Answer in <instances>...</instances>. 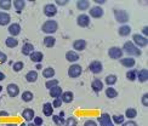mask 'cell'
<instances>
[{
    "instance_id": "obj_1",
    "label": "cell",
    "mask_w": 148,
    "mask_h": 126,
    "mask_svg": "<svg viewBox=\"0 0 148 126\" xmlns=\"http://www.w3.org/2000/svg\"><path fill=\"white\" fill-rule=\"evenodd\" d=\"M123 49H124V51L127 53V55H131V56H140L141 53V50L135 45V44L132 41H126L124 44V46H123Z\"/></svg>"
},
{
    "instance_id": "obj_2",
    "label": "cell",
    "mask_w": 148,
    "mask_h": 126,
    "mask_svg": "<svg viewBox=\"0 0 148 126\" xmlns=\"http://www.w3.org/2000/svg\"><path fill=\"white\" fill-rule=\"evenodd\" d=\"M57 29H58V24H57L56 21H53V20L46 21L41 27V30L46 34H52V33H55V32H57Z\"/></svg>"
},
{
    "instance_id": "obj_3",
    "label": "cell",
    "mask_w": 148,
    "mask_h": 126,
    "mask_svg": "<svg viewBox=\"0 0 148 126\" xmlns=\"http://www.w3.org/2000/svg\"><path fill=\"white\" fill-rule=\"evenodd\" d=\"M114 16H115V20L119 23H126L129 21V15L125 10L114 9Z\"/></svg>"
},
{
    "instance_id": "obj_4",
    "label": "cell",
    "mask_w": 148,
    "mask_h": 126,
    "mask_svg": "<svg viewBox=\"0 0 148 126\" xmlns=\"http://www.w3.org/2000/svg\"><path fill=\"white\" fill-rule=\"evenodd\" d=\"M108 55H109V57L113 60H120L123 57V50L118 46H113L108 50Z\"/></svg>"
},
{
    "instance_id": "obj_5",
    "label": "cell",
    "mask_w": 148,
    "mask_h": 126,
    "mask_svg": "<svg viewBox=\"0 0 148 126\" xmlns=\"http://www.w3.org/2000/svg\"><path fill=\"white\" fill-rule=\"evenodd\" d=\"M82 72H83V69H82V67H80L79 64H72L69 67V69H68V75H69L71 78L75 79V78L80 77Z\"/></svg>"
},
{
    "instance_id": "obj_6",
    "label": "cell",
    "mask_w": 148,
    "mask_h": 126,
    "mask_svg": "<svg viewBox=\"0 0 148 126\" xmlns=\"http://www.w3.org/2000/svg\"><path fill=\"white\" fill-rule=\"evenodd\" d=\"M132 39H134L135 45H136L137 47H145V46H147V44H148L147 38L143 36V35H141V34H135Z\"/></svg>"
},
{
    "instance_id": "obj_7",
    "label": "cell",
    "mask_w": 148,
    "mask_h": 126,
    "mask_svg": "<svg viewBox=\"0 0 148 126\" xmlns=\"http://www.w3.org/2000/svg\"><path fill=\"white\" fill-rule=\"evenodd\" d=\"M89 69H90L91 73H94V74H100V73L103 71V66H102V63H101L100 61H94V62L90 63Z\"/></svg>"
},
{
    "instance_id": "obj_8",
    "label": "cell",
    "mask_w": 148,
    "mask_h": 126,
    "mask_svg": "<svg viewBox=\"0 0 148 126\" xmlns=\"http://www.w3.org/2000/svg\"><path fill=\"white\" fill-rule=\"evenodd\" d=\"M44 14L47 16V17H53L55 15L57 14V8L56 5L53 4H46L44 6Z\"/></svg>"
},
{
    "instance_id": "obj_9",
    "label": "cell",
    "mask_w": 148,
    "mask_h": 126,
    "mask_svg": "<svg viewBox=\"0 0 148 126\" xmlns=\"http://www.w3.org/2000/svg\"><path fill=\"white\" fill-rule=\"evenodd\" d=\"M77 23H78V26L80 27H88L89 24H90V17L88 15H85V14H82V15H79L78 18H77Z\"/></svg>"
},
{
    "instance_id": "obj_10",
    "label": "cell",
    "mask_w": 148,
    "mask_h": 126,
    "mask_svg": "<svg viewBox=\"0 0 148 126\" xmlns=\"http://www.w3.org/2000/svg\"><path fill=\"white\" fill-rule=\"evenodd\" d=\"M98 121H100L101 126H114L112 119H110L109 114H107V113H104V114H102L100 118H98Z\"/></svg>"
},
{
    "instance_id": "obj_11",
    "label": "cell",
    "mask_w": 148,
    "mask_h": 126,
    "mask_svg": "<svg viewBox=\"0 0 148 126\" xmlns=\"http://www.w3.org/2000/svg\"><path fill=\"white\" fill-rule=\"evenodd\" d=\"M89 11H90V16L94 18H100L103 16V10L101 6H94V8H91Z\"/></svg>"
},
{
    "instance_id": "obj_12",
    "label": "cell",
    "mask_w": 148,
    "mask_h": 126,
    "mask_svg": "<svg viewBox=\"0 0 148 126\" xmlns=\"http://www.w3.org/2000/svg\"><path fill=\"white\" fill-rule=\"evenodd\" d=\"M86 41L85 40H83V39H78V40H75L73 42V49L75 50V51H83V50H85L86 49Z\"/></svg>"
},
{
    "instance_id": "obj_13",
    "label": "cell",
    "mask_w": 148,
    "mask_h": 126,
    "mask_svg": "<svg viewBox=\"0 0 148 126\" xmlns=\"http://www.w3.org/2000/svg\"><path fill=\"white\" fill-rule=\"evenodd\" d=\"M8 93L10 97H16L18 93H20V87L16 84H9L8 85Z\"/></svg>"
},
{
    "instance_id": "obj_14",
    "label": "cell",
    "mask_w": 148,
    "mask_h": 126,
    "mask_svg": "<svg viewBox=\"0 0 148 126\" xmlns=\"http://www.w3.org/2000/svg\"><path fill=\"white\" fill-rule=\"evenodd\" d=\"M61 101L62 102H64V103H71L72 101L74 99V94H73V92H71V91H66V92H62V94H61Z\"/></svg>"
},
{
    "instance_id": "obj_15",
    "label": "cell",
    "mask_w": 148,
    "mask_h": 126,
    "mask_svg": "<svg viewBox=\"0 0 148 126\" xmlns=\"http://www.w3.org/2000/svg\"><path fill=\"white\" fill-rule=\"evenodd\" d=\"M9 33L12 35V36H16L21 33V26L18 23H12L10 24V27H9Z\"/></svg>"
},
{
    "instance_id": "obj_16",
    "label": "cell",
    "mask_w": 148,
    "mask_h": 126,
    "mask_svg": "<svg viewBox=\"0 0 148 126\" xmlns=\"http://www.w3.org/2000/svg\"><path fill=\"white\" fill-rule=\"evenodd\" d=\"M22 116H23L24 120L32 121L33 119H34V110H33V109H29V108L24 109V110L22 112Z\"/></svg>"
},
{
    "instance_id": "obj_17",
    "label": "cell",
    "mask_w": 148,
    "mask_h": 126,
    "mask_svg": "<svg viewBox=\"0 0 148 126\" xmlns=\"http://www.w3.org/2000/svg\"><path fill=\"white\" fill-rule=\"evenodd\" d=\"M33 52H34V46L32 45V44L27 42V44H24V45L22 46V53H23V55L30 56Z\"/></svg>"
},
{
    "instance_id": "obj_18",
    "label": "cell",
    "mask_w": 148,
    "mask_h": 126,
    "mask_svg": "<svg viewBox=\"0 0 148 126\" xmlns=\"http://www.w3.org/2000/svg\"><path fill=\"white\" fill-rule=\"evenodd\" d=\"M11 21V17L6 12H0V26H8Z\"/></svg>"
},
{
    "instance_id": "obj_19",
    "label": "cell",
    "mask_w": 148,
    "mask_h": 126,
    "mask_svg": "<svg viewBox=\"0 0 148 126\" xmlns=\"http://www.w3.org/2000/svg\"><path fill=\"white\" fill-rule=\"evenodd\" d=\"M91 87H92V90H94L95 92H100L103 89V83H102L100 79H95L94 81H92Z\"/></svg>"
},
{
    "instance_id": "obj_20",
    "label": "cell",
    "mask_w": 148,
    "mask_h": 126,
    "mask_svg": "<svg viewBox=\"0 0 148 126\" xmlns=\"http://www.w3.org/2000/svg\"><path fill=\"white\" fill-rule=\"evenodd\" d=\"M120 63L126 68H132L136 62H135V60L131 57H126V58H120Z\"/></svg>"
},
{
    "instance_id": "obj_21",
    "label": "cell",
    "mask_w": 148,
    "mask_h": 126,
    "mask_svg": "<svg viewBox=\"0 0 148 126\" xmlns=\"http://www.w3.org/2000/svg\"><path fill=\"white\" fill-rule=\"evenodd\" d=\"M141 83H146V81L148 80V71L147 69H141V71L137 73V78Z\"/></svg>"
},
{
    "instance_id": "obj_22",
    "label": "cell",
    "mask_w": 148,
    "mask_h": 126,
    "mask_svg": "<svg viewBox=\"0 0 148 126\" xmlns=\"http://www.w3.org/2000/svg\"><path fill=\"white\" fill-rule=\"evenodd\" d=\"M44 58V55H42L40 51H34L32 55H30V60L35 63H40Z\"/></svg>"
},
{
    "instance_id": "obj_23",
    "label": "cell",
    "mask_w": 148,
    "mask_h": 126,
    "mask_svg": "<svg viewBox=\"0 0 148 126\" xmlns=\"http://www.w3.org/2000/svg\"><path fill=\"white\" fill-rule=\"evenodd\" d=\"M77 8L80 11H85L90 8V3L88 0H79V1H77Z\"/></svg>"
},
{
    "instance_id": "obj_24",
    "label": "cell",
    "mask_w": 148,
    "mask_h": 126,
    "mask_svg": "<svg viewBox=\"0 0 148 126\" xmlns=\"http://www.w3.org/2000/svg\"><path fill=\"white\" fill-rule=\"evenodd\" d=\"M62 94V89L60 86H55L52 89H50V96L53 98H60Z\"/></svg>"
},
{
    "instance_id": "obj_25",
    "label": "cell",
    "mask_w": 148,
    "mask_h": 126,
    "mask_svg": "<svg viewBox=\"0 0 148 126\" xmlns=\"http://www.w3.org/2000/svg\"><path fill=\"white\" fill-rule=\"evenodd\" d=\"M42 113L46 115V116H51L52 113H53V107L51 103H45L42 105Z\"/></svg>"
},
{
    "instance_id": "obj_26",
    "label": "cell",
    "mask_w": 148,
    "mask_h": 126,
    "mask_svg": "<svg viewBox=\"0 0 148 126\" xmlns=\"http://www.w3.org/2000/svg\"><path fill=\"white\" fill-rule=\"evenodd\" d=\"M26 79H27L28 83H35L36 79H38V73L35 71H30L26 74Z\"/></svg>"
},
{
    "instance_id": "obj_27",
    "label": "cell",
    "mask_w": 148,
    "mask_h": 126,
    "mask_svg": "<svg viewBox=\"0 0 148 126\" xmlns=\"http://www.w3.org/2000/svg\"><path fill=\"white\" fill-rule=\"evenodd\" d=\"M66 58L69 62H77L79 60V55L75 51H68L66 53Z\"/></svg>"
},
{
    "instance_id": "obj_28",
    "label": "cell",
    "mask_w": 148,
    "mask_h": 126,
    "mask_svg": "<svg viewBox=\"0 0 148 126\" xmlns=\"http://www.w3.org/2000/svg\"><path fill=\"white\" fill-rule=\"evenodd\" d=\"M55 44H56V39H55L53 36L49 35V36L44 38V45L46 47H52V46H55Z\"/></svg>"
},
{
    "instance_id": "obj_29",
    "label": "cell",
    "mask_w": 148,
    "mask_h": 126,
    "mask_svg": "<svg viewBox=\"0 0 148 126\" xmlns=\"http://www.w3.org/2000/svg\"><path fill=\"white\" fill-rule=\"evenodd\" d=\"M118 33H119V35H121V36H127L129 34L131 33V28L129 27V26H121L119 29H118Z\"/></svg>"
},
{
    "instance_id": "obj_30",
    "label": "cell",
    "mask_w": 148,
    "mask_h": 126,
    "mask_svg": "<svg viewBox=\"0 0 148 126\" xmlns=\"http://www.w3.org/2000/svg\"><path fill=\"white\" fill-rule=\"evenodd\" d=\"M5 44H6V46H8V47H11L12 49V47H16L18 45V40L15 39L14 36H9L8 39H6Z\"/></svg>"
},
{
    "instance_id": "obj_31",
    "label": "cell",
    "mask_w": 148,
    "mask_h": 126,
    "mask_svg": "<svg viewBox=\"0 0 148 126\" xmlns=\"http://www.w3.org/2000/svg\"><path fill=\"white\" fill-rule=\"evenodd\" d=\"M42 75H44V78H46V79H51L55 75V69L51 68V67L45 68L44 71H42Z\"/></svg>"
},
{
    "instance_id": "obj_32",
    "label": "cell",
    "mask_w": 148,
    "mask_h": 126,
    "mask_svg": "<svg viewBox=\"0 0 148 126\" xmlns=\"http://www.w3.org/2000/svg\"><path fill=\"white\" fill-rule=\"evenodd\" d=\"M14 6H15V9H16L17 12H21L24 9V6H26V3H24L23 0H15Z\"/></svg>"
},
{
    "instance_id": "obj_33",
    "label": "cell",
    "mask_w": 148,
    "mask_h": 126,
    "mask_svg": "<svg viewBox=\"0 0 148 126\" xmlns=\"http://www.w3.org/2000/svg\"><path fill=\"white\" fill-rule=\"evenodd\" d=\"M116 80H118L116 75H114V74H109V75H107V77H106V84L109 85V86H112V85H114V84L116 83Z\"/></svg>"
},
{
    "instance_id": "obj_34",
    "label": "cell",
    "mask_w": 148,
    "mask_h": 126,
    "mask_svg": "<svg viewBox=\"0 0 148 126\" xmlns=\"http://www.w3.org/2000/svg\"><path fill=\"white\" fill-rule=\"evenodd\" d=\"M33 98H34V96L30 91H24L22 93V99L24 101V102H30V101H33Z\"/></svg>"
},
{
    "instance_id": "obj_35",
    "label": "cell",
    "mask_w": 148,
    "mask_h": 126,
    "mask_svg": "<svg viewBox=\"0 0 148 126\" xmlns=\"http://www.w3.org/2000/svg\"><path fill=\"white\" fill-rule=\"evenodd\" d=\"M137 115V112L135 108H127L126 112H125V116L129 118V119H134V118H136Z\"/></svg>"
},
{
    "instance_id": "obj_36",
    "label": "cell",
    "mask_w": 148,
    "mask_h": 126,
    "mask_svg": "<svg viewBox=\"0 0 148 126\" xmlns=\"http://www.w3.org/2000/svg\"><path fill=\"white\" fill-rule=\"evenodd\" d=\"M106 94L108 98H115L116 96H118V92H116L115 89H113V87H108V89L106 90Z\"/></svg>"
},
{
    "instance_id": "obj_37",
    "label": "cell",
    "mask_w": 148,
    "mask_h": 126,
    "mask_svg": "<svg viewBox=\"0 0 148 126\" xmlns=\"http://www.w3.org/2000/svg\"><path fill=\"white\" fill-rule=\"evenodd\" d=\"M45 86L47 87L49 90L52 89V87H55V86H58V80L57 79H50V80H47L46 83H45Z\"/></svg>"
},
{
    "instance_id": "obj_38",
    "label": "cell",
    "mask_w": 148,
    "mask_h": 126,
    "mask_svg": "<svg viewBox=\"0 0 148 126\" xmlns=\"http://www.w3.org/2000/svg\"><path fill=\"white\" fill-rule=\"evenodd\" d=\"M63 114H61V115H53L52 116V120H53V123L56 124V125H63L64 124V119H63V116H62Z\"/></svg>"
},
{
    "instance_id": "obj_39",
    "label": "cell",
    "mask_w": 148,
    "mask_h": 126,
    "mask_svg": "<svg viewBox=\"0 0 148 126\" xmlns=\"http://www.w3.org/2000/svg\"><path fill=\"white\" fill-rule=\"evenodd\" d=\"M10 8H11V1L10 0H0V9L10 10Z\"/></svg>"
},
{
    "instance_id": "obj_40",
    "label": "cell",
    "mask_w": 148,
    "mask_h": 126,
    "mask_svg": "<svg viewBox=\"0 0 148 126\" xmlns=\"http://www.w3.org/2000/svg\"><path fill=\"white\" fill-rule=\"evenodd\" d=\"M126 78L127 80H130V81H135L137 78V72L136 71H129L126 73Z\"/></svg>"
},
{
    "instance_id": "obj_41",
    "label": "cell",
    "mask_w": 148,
    "mask_h": 126,
    "mask_svg": "<svg viewBox=\"0 0 148 126\" xmlns=\"http://www.w3.org/2000/svg\"><path fill=\"white\" fill-rule=\"evenodd\" d=\"M77 124H78V121H77V119L75 118H73V116H71V118H68L67 120L64 121V126H77Z\"/></svg>"
},
{
    "instance_id": "obj_42",
    "label": "cell",
    "mask_w": 148,
    "mask_h": 126,
    "mask_svg": "<svg viewBox=\"0 0 148 126\" xmlns=\"http://www.w3.org/2000/svg\"><path fill=\"white\" fill-rule=\"evenodd\" d=\"M124 115H114L113 116V120H114V124H123L124 123Z\"/></svg>"
},
{
    "instance_id": "obj_43",
    "label": "cell",
    "mask_w": 148,
    "mask_h": 126,
    "mask_svg": "<svg viewBox=\"0 0 148 126\" xmlns=\"http://www.w3.org/2000/svg\"><path fill=\"white\" fill-rule=\"evenodd\" d=\"M12 68H14L15 72H21L22 69H23V62H16Z\"/></svg>"
},
{
    "instance_id": "obj_44",
    "label": "cell",
    "mask_w": 148,
    "mask_h": 126,
    "mask_svg": "<svg viewBox=\"0 0 148 126\" xmlns=\"http://www.w3.org/2000/svg\"><path fill=\"white\" fill-rule=\"evenodd\" d=\"M42 119L40 118V116H34V124L36 125V126H41L42 125Z\"/></svg>"
},
{
    "instance_id": "obj_45",
    "label": "cell",
    "mask_w": 148,
    "mask_h": 126,
    "mask_svg": "<svg viewBox=\"0 0 148 126\" xmlns=\"http://www.w3.org/2000/svg\"><path fill=\"white\" fill-rule=\"evenodd\" d=\"M61 104H62V101H61V98H55L53 103H52V107H56V108H58V107H61Z\"/></svg>"
},
{
    "instance_id": "obj_46",
    "label": "cell",
    "mask_w": 148,
    "mask_h": 126,
    "mask_svg": "<svg viewBox=\"0 0 148 126\" xmlns=\"http://www.w3.org/2000/svg\"><path fill=\"white\" fill-rule=\"evenodd\" d=\"M142 104L145 107H148V93H145L142 96Z\"/></svg>"
},
{
    "instance_id": "obj_47",
    "label": "cell",
    "mask_w": 148,
    "mask_h": 126,
    "mask_svg": "<svg viewBox=\"0 0 148 126\" xmlns=\"http://www.w3.org/2000/svg\"><path fill=\"white\" fill-rule=\"evenodd\" d=\"M6 61H8V56H6L4 52H0V62H1V63H5Z\"/></svg>"
},
{
    "instance_id": "obj_48",
    "label": "cell",
    "mask_w": 148,
    "mask_h": 126,
    "mask_svg": "<svg viewBox=\"0 0 148 126\" xmlns=\"http://www.w3.org/2000/svg\"><path fill=\"white\" fill-rule=\"evenodd\" d=\"M121 125H123V126H137V124L135 123V121H132V120L126 121V123H123Z\"/></svg>"
},
{
    "instance_id": "obj_49",
    "label": "cell",
    "mask_w": 148,
    "mask_h": 126,
    "mask_svg": "<svg viewBox=\"0 0 148 126\" xmlns=\"http://www.w3.org/2000/svg\"><path fill=\"white\" fill-rule=\"evenodd\" d=\"M84 126H97V124L94 120H88V121H85Z\"/></svg>"
},
{
    "instance_id": "obj_50",
    "label": "cell",
    "mask_w": 148,
    "mask_h": 126,
    "mask_svg": "<svg viewBox=\"0 0 148 126\" xmlns=\"http://www.w3.org/2000/svg\"><path fill=\"white\" fill-rule=\"evenodd\" d=\"M56 4H57V5H61V6H63V5H67V4H68V0H56Z\"/></svg>"
},
{
    "instance_id": "obj_51",
    "label": "cell",
    "mask_w": 148,
    "mask_h": 126,
    "mask_svg": "<svg viewBox=\"0 0 148 126\" xmlns=\"http://www.w3.org/2000/svg\"><path fill=\"white\" fill-rule=\"evenodd\" d=\"M142 33H143V36H146V38H147V35H148V27H147V26H146V27H143Z\"/></svg>"
},
{
    "instance_id": "obj_52",
    "label": "cell",
    "mask_w": 148,
    "mask_h": 126,
    "mask_svg": "<svg viewBox=\"0 0 148 126\" xmlns=\"http://www.w3.org/2000/svg\"><path fill=\"white\" fill-rule=\"evenodd\" d=\"M0 116H9L8 112H0Z\"/></svg>"
},
{
    "instance_id": "obj_53",
    "label": "cell",
    "mask_w": 148,
    "mask_h": 126,
    "mask_svg": "<svg viewBox=\"0 0 148 126\" xmlns=\"http://www.w3.org/2000/svg\"><path fill=\"white\" fill-rule=\"evenodd\" d=\"M4 79H5V74L0 72V81H1V80H4Z\"/></svg>"
},
{
    "instance_id": "obj_54",
    "label": "cell",
    "mask_w": 148,
    "mask_h": 126,
    "mask_svg": "<svg viewBox=\"0 0 148 126\" xmlns=\"http://www.w3.org/2000/svg\"><path fill=\"white\" fill-rule=\"evenodd\" d=\"M97 4H104V0H96Z\"/></svg>"
},
{
    "instance_id": "obj_55",
    "label": "cell",
    "mask_w": 148,
    "mask_h": 126,
    "mask_svg": "<svg viewBox=\"0 0 148 126\" xmlns=\"http://www.w3.org/2000/svg\"><path fill=\"white\" fill-rule=\"evenodd\" d=\"M36 69H41V66L39 64V63H38V64H36Z\"/></svg>"
},
{
    "instance_id": "obj_56",
    "label": "cell",
    "mask_w": 148,
    "mask_h": 126,
    "mask_svg": "<svg viewBox=\"0 0 148 126\" xmlns=\"http://www.w3.org/2000/svg\"><path fill=\"white\" fill-rule=\"evenodd\" d=\"M8 126H16L15 124H12V123H10V124H8Z\"/></svg>"
},
{
    "instance_id": "obj_57",
    "label": "cell",
    "mask_w": 148,
    "mask_h": 126,
    "mask_svg": "<svg viewBox=\"0 0 148 126\" xmlns=\"http://www.w3.org/2000/svg\"><path fill=\"white\" fill-rule=\"evenodd\" d=\"M27 126H36L35 124H29V125H27Z\"/></svg>"
},
{
    "instance_id": "obj_58",
    "label": "cell",
    "mask_w": 148,
    "mask_h": 126,
    "mask_svg": "<svg viewBox=\"0 0 148 126\" xmlns=\"http://www.w3.org/2000/svg\"><path fill=\"white\" fill-rule=\"evenodd\" d=\"M20 126H27V125H26V124H21Z\"/></svg>"
},
{
    "instance_id": "obj_59",
    "label": "cell",
    "mask_w": 148,
    "mask_h": 126,
    "mask_svg": "<svg viewBox=\"0 0 148 126\" xmlns=\"http://www.w3.org/2000/svg\"><path fill=\"white\" fill-rule=\"evenodd\" d=\"M3 90V86H0V91H1Z\"/></svg>"
}]
</instances>
